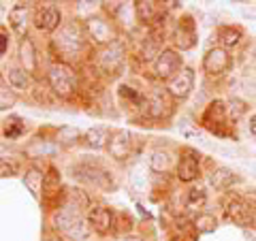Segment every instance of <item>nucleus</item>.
<instances>
[{"label": "nucleus", "mask_w": 256, "mask_h": 241, "mask_svg": "<svg viewBox=\"0 0 256 241\" xmlns=\"http://www.w3.org/2000/svg\"><path fill=\"white\" fill-rule=\"evenodd\" d=\"M182 64H184V58L180 56V52L162 50L158 58L154 60V75L158 79H162V82H169V79H173L184 68Z\"/></svg>", "instance_id": "nucleus-7"}, {"label": "nucleus", "mask_w": 256, "mask_h": 241, "mask_svg": "<svg viewBox=\"0 0 256 241\" xmlns=\"http://www.w3.org/2000/svg\"><path fill=\"white\" fill-rule=\"evenodd\" d=\"M192 90H194V70L188 66H184L173 79L166 82V92L175 100H186L192 94Z\"/></svg>", "instance_id": "nucleus-10"}, {"label": "nucleus", "mask_w": 256, "mask_h": 241, "mask_svg": "<svg viewBox=\"0 0 256 241\" xmlns=\"http://www.w3.org/2000/svg\"><path fill=\"white\" fill-rule=\"evenodd\" d=\"M196 22L190 18V15H184L182 20H178V26H175V32H173V41H175V47L180 52H188L192 47L196 45Z\"/></svg>", "instance_id": "nucleus-12"}, {"label": "nucleus", "mask_w": 256, "mask_h": 241, "mask_svg": "<svg viewBox=\"0 0 256 241\" xmlns=\"http://www.w3.org/2000/svg\"><path fill=\"white\" fill-rule=\"evenodd\" d=\"M82 220H84V210L66 198V203L56 207V212L52 216V226L58 232H62V235H66V232Z\"/></svg>", "instance_id": "nucleus-5"}, {"label": "nucleus", "mask_w": 256, "mask_h": 241, "mask_svg": "<svg viewBox=\"0 0 256 241\" xmlns=\"http://www.w3.org/2000/svg\"><path fill=\"white\" fill-rule=\"evenodd\" d=\"M20 62H22L24 70H28V73H34V70L38 68V60H36L34 43H32L28 36L20 41Z\"/></svg>", "instance_id": "nucleus-23"}, {"label": "nucleus", "mask_w": 256, "mask_h": 241, "mask_svg": "<svg viewBox=\"0 0 256 241\" xmlns=\"http://www.w3.org/2000/svg\"><path fill=\"white\" fill-rule=\"evenodd\" d=\"M192 226H194L196 232H201V235H207V232H214L218 228V218H216L214 214L210 212H201L194 216V220H192Z\"/></svg>", "instance_id": "nucleus-24"}, {"label": "nucleus", "mask_w": 256, "mask_h": 241, "mask_svg": "<svg viewBox=\"0 0 256 241\" xmlns=\"http://www.w3.org/2000/svg\"><path fill=\"white\" fill-rule=\"evenodd\" d=\"M84 45H86V30H84V26H79L75 20L64 22L60 30L56 32L52 38V50L58 52L62 62H66L70 58H75L77 54H82Z\"/></svg>", "instance_id": "nucleus-1"}, {"label": "nucleus", "mask_w": 256, "mask_h": 241, "mask_svg": "<svg viewBox=\"0 0 256 241\" xmlns=\"http://www.w3.org/2000/svg\"><path fill=\"white\" fill-rule=\"evenodd\" d=\"M252 228L256 230V207H254V212H252Z\"/></svg>", "instance_id": "nucleus-39"}, {"label": "nucleus", "mask_w": 256, "mask_h": 241, "mask_svg": "<svg viewBox=\"0 0 256 241\" xmlns=\"http://www.w3.org/2000/svg\"><path fill=\"white\" fill-rule=\"evenodd\" d=\"M233 66V60L228 56V50L224 47H212L210 52L203 56V70L210 77H220Z\"/></svg>", "instance_id": "nucleus-8"}, {"label": "nucleus", "mask_w": 256, "mask_h": 241, "mask_svg": "<svg viewBox=\"0 0 256 241\" xmlns=\"http://www.w3.org/2000/svg\"><path fill=\"white\" fill-rule=\"evenodd\" d=\"M0 171H2V178H13V175L18 173V166L9 164V162H6V158H2V160H0Z\"/></svg>", "instance_id": "nucleus-34"}, {"label": "nucleus", "mask_w": 256, "mask_h": 241, "mask_svg": "<svg viewBox=\"0 0 256 241\" xmlns=\"http://www.w3.org/2000/svg\"><path fill=\"white\" fill-rule=\"evenodd\" d=\"M2 132H4L6 139H20V136L24 134V122L20 118H9L4 122Z\"/></svg>", "instance_id": "nucleus-30"}, {"label": "nucleus", "mask_w": 256, "mask_h": 241, "mask_svg": "<svg viewBox=\"0 0 256 241\" xmlns=\"http://www.w3.org/2000/svg\"><path fill=\"white\" fill-rule=\"evenodd\" d=\"M173 166H178V164H175V158H173L171 152H166V150H154V152H152V156H150V171L166 175V173H171Z\"/></svg>", "instance_id": "nucleus-20"}, {"label": "nucleus", "mask_w": 256, "mask_h": 241, "mask_svg": "<svg viewBox=\"0 0 256 241\" xmlns=\"http://www.w3.org/2000/svg\"><path fill=\"white\" fill-rule=\"evenodd\" d=\"M169 92H160V90H152L148 94V107H146V116L152 120H162L166 114L171 111V102L166 98Z\"/></svg>", "instance_id": "nucleus-17"}, {"label": "nucleus", "mask_w": 256, "mask_h": 241, "mask_svg": "<svg viewBox=\"0 0 256 241\" xmlns=\"http://www.w3.org/2000/svg\"><path fill=\"white\" fill-rule=\"evenodd\" d=\"M120 241H143L141 237H134V235H126V237H122Z\"/></svg>", "instance_id": "nucleus-38"}, {"label": "nucleus", "mask_w": 256, "mask_h": 241, "mask_svg": "<svg viewBox=\"0 0 256 241\" xmlns=\"http://www.w3.org/2000/svg\"><path fill=\"white\" fill-rule=\"evenodd\" d=\"M226 109H228L230 122H237V120H242L244 114L248 111V102L242 100V98H237V96H233V98H228V100H226Z\"/></svg>", "instance_id": "nucleus-29"}, {"label": "nucleus", "mask_w": 256, "mask_h": 241, "mask_svg": "<svg viewBox=\"0 0 256 241\" xmlns=\"http://www.w3.org/2000/svg\"><path fill=\"white\" fill-rule=\"evenodd\" d=\"M47 84L58 98H70L77 88V73L66 62H54L47 70Z\"/></svg>", "instance_id": "nucleus-2"}, {"label": "nucleus", "mask_w": 256, "mask_h": 241, "mask_svg": "<svg viewBox=\"0 0 256 241\" xmlns=\"http://www.w3.org/2000/svg\"><path fill=\"white\" fill-rule=\"evenodd\" d=\"M248 130H250V134L256 139V116L250 118V122H248Z\"/></svg>", "instance_id": "nucleus-36"}, {"label": "nucleus", "mask_w": 256, "mask_h": 241, "mask_svg": "<svg viewBox=\"0 0 256 241\" xmlns=\"http://www.w3.org/2000/svg\"><path fill=\"white\" fill-rule=\"evenodd\" d=\"M132 134L124 130V128H120V130H114L111 132V141H109V156L118 160V162H124V160L130 158L132 154Z\"/></svg>", "instance_id": "nucleus-13"}, {"label": "nucleus", "mask_w": 256, "mask_h": 241, "mask_svg": "<svg viewBox=\"0 0 256 241\" xmlns=\"http://www.w3.org/2000/svg\"><path fill=\"white\" fill-rule=\"evenodd\" d=\"M134 15L137 20L143 24V26H156V20L160 18V2H154V0H139L134 2Z\"/></svg>", "instance_id": "nucleus-18"}, {"label": "nucleus", "mask_w": 256, "mask_h": 241, "mask_svg": "<svg viewBox=\"0 0 256 241\" xmlns=\"http://www.w3.org/2000/svg\"><path fill=\"white\" fill-rule=\"evenodd\" d=\"M34 22H36L38 30L54 32V34H56V32L60 30V26H62V13H60V9L56 4H45L43 9L36 11Z\"/></svg>", "instance_id": "nucleus-15"}, {"label": "nucleus", "mask_w": 256, "mask_h": 241, "mask_svg": "<svg viewBox=\"0 0 256 241\" xmlns=\"http://www.w3.org/2000/svg\"><path fill=\"white\" fill-rule=\"evenodd\" d=\"M88 232H90V226H88V220L84 218L82 222H77L73 228H70L64 237H68V239H73V241H82L88 237Z\"/></svg>", "instance_id": "nucleus-33"}, {"label": "nucleus", "mask_w": 256, "mask_h": 241, "mask_svg": "<svg viewBox=\"0 0 256 241\" xmlns=\"http://www.w3.org/2000/svg\"><path fill=\"white\" fill-rule=\"evenodd\" d=\"M58 188H60V173L56 166H50V171L45 175V190L47 194H54V192H58Z\"/></svg>", "instance_id": "nucleus-32"}, {"label": "nucleus", "mask_w": 256, "mask_h": 241, "mask_svg": "<svg viewBox=\"0 0 256 241\" xmlns=\"http://www.w3.org/2000/svg\"><path fill=\"white\" fill-rule=\"evenodd\" d=\"M201 124H203L210 132H214L216 136H222V139H230V130H226V128L230 126V118H228L226 102H222V100H212L210 105L205 107V111H203Z\"/></svg>", "instance_id": "nucleus-3"}, {"label": "nucleus", "mask_w": 256, "mask_h": 241, "mask_svg": "<svg viewBox=\"0 0 256 241\" xmlns=\"http://www.w3.org/2000/svg\"><path fill=\"white\" fill-rule=\"evenodd\" d=\"M6 47H9V36H6V30L2 28V34H0V54H6Z\"/></svg>", "instance_id": "nucleus-35"}, {"label": "nucleus", "mask_w": 256, "mask_h": 241, "mask_svg": "<svg viewBox=\"0 0 256 241\" xmlns=\"http://www.w3.org/2000/svg\"><path fill=\"white\" fill-rule=\"evenodd\" d=\"M43 241H56V239H52V237H47V239H43Z\"/></svg>", "instance_id": "nucleus-40"}, {"label": "nucleus", "mask_w": 256, "mask_h": 241, "mask_svg": "<svg viewBox=\"0 0 256 241\" xmlns=\"http://www.w3.org/2000/svg\"><path fill=\"white\" fill-rule=\"evenodd\" d=\"M6 82L13 90H26L30 86V77H28V70L24 68H9L6 70Z\"/></svg>", "instance_id": "nucleus-27"}, {"label": "nucleus", "mask_w": 256, "mask_h": 241, "mask_svg": "<svg viewBox=\"0 0 256 241\" xmlns=\"http://www.w3.org/2000/svg\"><path fill=\"white\" fill-rule=\"evenodd\" d=\"M24 186L28 188V192L32 196H34L36 200L41 198V190L45 188V173L41 171V168H36V166H30L26 168V173H24Z\"/></svg>", "instance_id": "nucleus-21"}, {"label": "nucleus", "mask_w": 256, "mask_h": 241, "mask_svg": "<svg viewBox=\"0 0 256 241\" xmlns=\"http://www.w3.org/2000/svg\"><path fill=\"white\" fill-rule=\"evenodd\" d=\"M205 205H207V194H205V190H201V188H190V190L186 192V203H184V207H186L188 212L201 214Z\"/></svg>", "instance_id": "nucleus-25"}, {"label": "nucleus", "mask_w": 256, "mask_h": 241, "mask_svg": "<svg viewBox=\"0 0 256 241\" xmlns=\"http://www.w3.org/2000/svg\"><path fill=\"white\" fill-rule=\"evenodd\" d=\"M242 182V178L235 173V171H230L228 166H218V168H214L212 175H210V184L216 188V190H226L230 186H235V184Z\"/></svg>", "instance_id": "nucleus-19"}, {"label": "nucleus", "mask_w": 256, "mask_h": 241, "mask_svg": "<svg viewBox=\"0 0 256 241\" xmlns=\"http://www.w3.org/2000/svg\"><path fill=\"white\" fill-rule=\"evenodd\" d=\"M182 154L184 156L180 158L178 166H175V178L184 184H190L198 178V173H201V166H198L201 156H198V152H194L192 148H184Z\"/></svg>", "instance_id": "nucleus-11"}, {"label": "nucleus", "mask_w": 256, "mask_h": 241, "mask_svg": "<svg viewBox=\"0 0 256 241\" xmlns=\"http://www.w3.org/2000/svg\"><path fill=\"white\" fill-rule=\"evenodd\" d=\"M30 20H32V9L30 4H24V2H18L9 11V24L13 32L18 34L20 38H26V32H28V26H30Z\"/></svg>", "instance_id": "nucleus-16"}, {"label": "nucleus", "mask_w": 256, "mask_h": 241, "mask_svg": "<svg viewBox=\"0 0 256 241\" xmlns=\"http://www.w3.org/2000/svg\"><path fill=\"white\" fill-rule=\"evenodd\" d=\"M252 207L246 203L242 196H228L224 200V218L228 222L237 224V226H248V222L252 224Z\"/></svg>", "instance_id": "nucleus-9"}, {"label": "nucleus", "mask_w": 256, "mask_h": 241, "mask_svg": "<svg viewBox=\"0 0 256 241\" xmlns=\"http://www.w3.org/2000/svg\"><path fill=\"white\" fill-rule=\"evenodd\" d=\"M244 235H246V239L256 241V235H254V230H252V228H244Z\"/></svg>", "instance_id": "nucleus-37"}, {"label": "nucleus", "mask_w": 256, "mask_h": 241, "mask_svg": "<svg viewBox=\"0 0 256 241\" xmlns=\"http://www.w3.org/2000/svg\"><path fill=\"white\" fill-rule=\"evenodd\" d=\"M124 56H126V50H124L122 41H116V43L98 50V54H96V66L107 75H116L120 66L124 64Z\"/></svg>", "instance_id": "nucleus-6"}, {"label": "nucleus", "mask_w": 256, "mask_h": 241, "mask_svg": "<svg viewBox=\"0 0 256 241\" xmlns=\"http://www.w3.org/2000/svg\"><path fill=\"white\" fill-rule=\"evenodd\" d=\"M11 86H6V82H2V86H0V109L2 111H6V109H11V107H15V94H13V90H9Z\"/></svg>", "instance_id": "nucleus-31"}, {"label": "nucleus", "mask_w": 256, "mask_h": 241, "mask_svg": "<svg viewBox=\"0 0 256 241\" xmlns=\"http://www.w3.org/2000/svg\"><path fill=\"white\" fill-rule=\"evenodd\" d=\"M82 139V130L77 126H70V124H64L56 130V143L58 146H73Z\"/></svg>", "instance_id": "nucleus-26"}, {"label": "nucleus", "mask_w": 256, "mask_h": 241, "mask_svg": "<svg viewBox=\"0 0 256 241\" xmlns=\"http://www.w3.org/2000/svg\"><path fill=\"white\" fill-rule=\"evenodd\" d=\"M84 141L90 150H102V148H109V141H111V132L109 128H102V126H96L86 130L84 134Z\"/></svg>", "instance_id": "nucleus-22"}, {"label": "nucleus", "mask_w": 256, "mask_h": 241, "mask_svg": "<svg viewBox=\"0 0 256 241\" xmlns=\"http://www.w3.org/2000/svg\"><path fill=\"white\" fill-rule=\"evenodd\" d=\"M218 36H220V43L224 50H230V47H237L239 41H242V30L237 26H224Z\"/></svg>", "instance_id": "nucleus-28"}, {"label": "nucleus", "mask_w": 256, "mask_h": 241, "mask_svg": "<svg viewBox=\"0 0 256 241\" xmlns=\"http://www.w3.org/2000/svg\"><path fill=\"white\" fill-rule=\"evenodd\" d=\"M84 30H86V36L90 38L94 45H98L100 50L118 41L114 24H111L105 15H90L84 24Z\"/></svg>", "instance_id": "nucleus-4"}, {"label": "nucleus", "mask_w": 256, "mask_h": 241, "mask_svg": "<svg viewBox=\"0 0 256 241\" xmlns=\"http://www.w3.org/2000/svg\"><path fill=\"white\" fill-rule=\"evenodd\" d=\"M88 224H90V228H94L96 232L105 235V232H109L116 226V214H114V210H109L105 205H92L90 210H88Z\"/></svg>", "instance_id": "nucleus-14"}]
</instances>
